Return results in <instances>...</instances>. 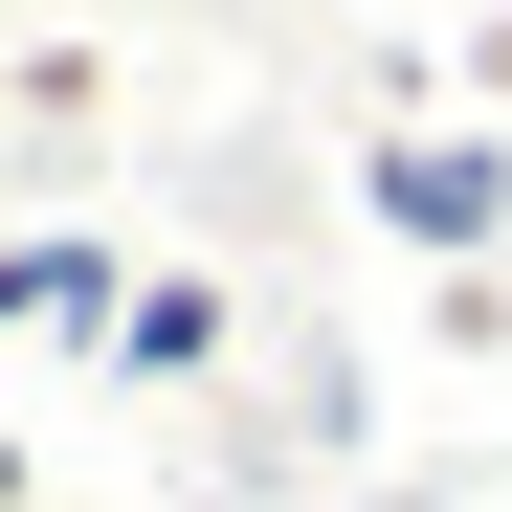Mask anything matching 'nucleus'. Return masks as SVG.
Returning a JSON list of instances; mask_svg holds the SVG:
<instances>
[{
  "instance_id": "nucleus-1",
  "label": "nucleus",
  "mask_w": 512,
  "mask_h": 512,
  "mask_svg": "<svg viewBox=\"0 0 512 512\" xmlns=\"http://www.w3.org/2000/svg\"><path fill=\"white\" fill-rule=\"evenodd\" d=\"M379 223H423V245H490V223H512V156H446V134H401V156H379Z\"/></svg>"
}]
</instances>
